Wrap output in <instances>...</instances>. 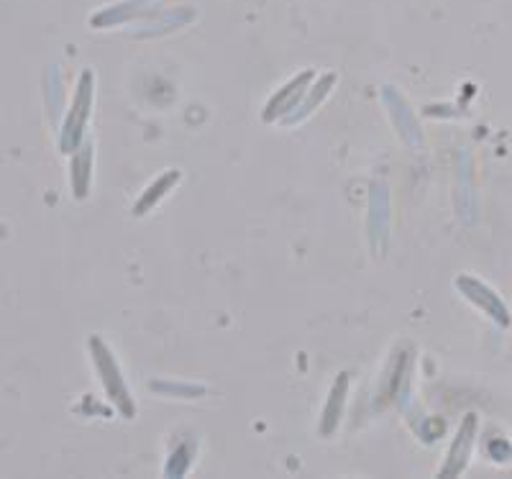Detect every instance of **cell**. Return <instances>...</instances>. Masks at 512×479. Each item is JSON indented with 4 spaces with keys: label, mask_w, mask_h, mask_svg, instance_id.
<instances>
[]
</instances>
